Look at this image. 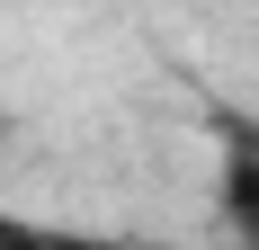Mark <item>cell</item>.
I'll return each mask as SVG.
<instances>
[{"mask_svg": "<svg viewBox=\"0 0 259 250\" xmlns=\"http://www.w3.org/2000/svg\"><path fill=\"white\" fill-rule=\"evenodd\" d=\"M214 205H224V232H233L241 250H259V143H233V161H224V188H214Z\"/></svg>", "mask_w": 259, "mask_h": 250, "instance_id": "obj_1", "label": "cell"}, {"mask_svg": "<svg viewBox=\"0 0 259 250\" xmlns=\"http://www.w3.org/2000/svg\"><path fill=\"white\" fill-rule=\"evenodd\" d=\"M0 250H143V241H99V232H63V224H36L18 205H0Z\"/></svg>", "mask_w": 259, "mask_h": 250, "instance_id": "obj_2", "label": "cell"}]
</instances>
